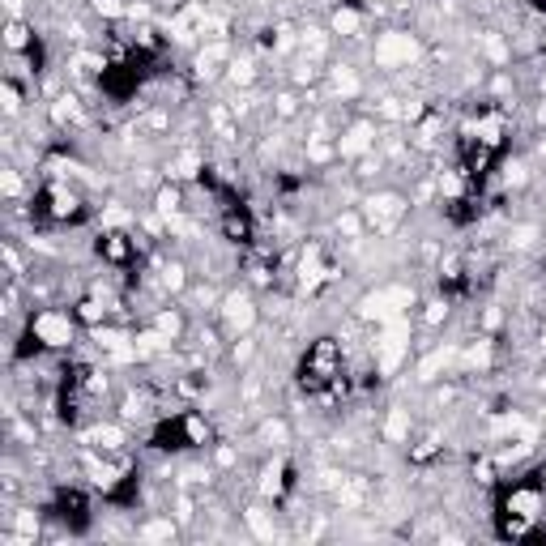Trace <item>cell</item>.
I'll return each instance as SVG.
<instances>
[{
  "mask_svg": "<svg viewBox=\"0 0 546 546\" xmlns=\"http://www.w3.org/2000/svg\"><path fill=\"white\" fill-rule=\"evenodd\" d=\"M363 218H367V227H376V231L389 235V231L397 227V222L406 218V201L393 197V192H384V197H367Z\"/></svg>",
  "mask_w": 546,
  "mask_h": 546,
  "instance_id": "cell-1",
  "label": "cell"
}]
</instances>
